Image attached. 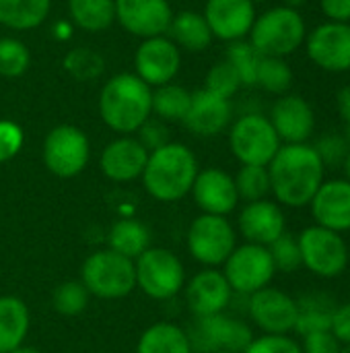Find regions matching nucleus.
Masks as SVG:
<instances>
[{
    "mask_svg": "<svg viewBox=\"0 0 350 353\" xmlns=\"http://www.w3.org/2000/svg\"><path fill=\"white\" fill-rule=\"evenodd\" d=\"M270 192L276 201L291 209L309 207L314 194L324 184L326 165L314 145H283L268 163Z\"/></svg>",
    "mask_w": 350,
    "mask_h": 353,
    "instance_id": "f257e3e1",
    "label": "nucleus"
},
{
    "mask_svg": "<svg viewBox=\"0 0 350 353\" xmlns=\"http://www.w3.org/2000/svg\"><path fill=\"white\" fill-rule=\"evenodd\" d=\"M99 114L113 132L132 134L153 114V89L134 72H120L101 87Z\"/></svg>",
    "mask_w": 350,
    "mask_h": 353,
    "instance_id": "f03ea898",
    "label": "nucleus"
},
{
    "mask_svg": "<svg viewBox=\"0 0 350 353\" xmlns=\"http://www.w3.org/2000/svg\"><path fill=\"white\" fill-rule=\"evenodd\" d=\"M198 176L196 155L182 143H167L149 153L142 182L146 192L163 203L184 199Z\"/></svg>",
    "mask_w": 350,
    "mask_h": 353,
    "instance_id": "7ed1b4c3",
    "label": "nucleus"
},
{
    "mask_svg": "<svg viewBox=\"0 0 350 353\" xmlns=\"http://www.w3.org/2000/svg\"><path fill=\"white\" fill-rule=\"evenodd\" d=\"M248 37L260 56L287 58L305 43L307 27L299 10L285 4L256 17Z\"/></svg>",
    "mask_w": 350,
    "mask_h": 353,
    "instance_id": "20e7f679",
    "label": "nucleus"
},
{
    "mask_svg": "<svg viewBox=\"0 0 350 353\" xmlns=\"http://www.w3.org/2000/svg\"><path fill=\"white\" fill-rule=\"evenodd\" d=\"M80 277V283L87 288V292L103 300L124 298L136 285L134 263L113 250L93 252L83 263Z\"/></svg>",
    "mask_w": 350,
    "mask_h": 353,
    "instance_id": "39448f33",
    "label": "nucleus"
},
{
    "mask_svg": "<svg viewBox=\"0 0 350 353\" xmlns=\"http://www.w3.org/2000/svg\"><path fill=\"white\" fill-rule=\"evenodd\" d=\"M297 242L301 250V265L316 277L336 279L347 271L350 252L342 234L314 223L297 236Z\"/></svg>",
    "mask_w": 350,
    "mask_h": 353,
    "instance_id": "423d86ee",
    "label": "nucleus"
},
{
    "mask_svg": "<svg viewBox=\"0 0 350 353\" xmlns=\"http://www.w3.org/2000/svg\"><path fill=\"white\" fill-rule=\"evenodd\" d=\"M229 147L241 165H268L283 143L266 116L245 114L233 122Z\"/></svg>",
    "mask_w": 350,
    "mask_h": 353,
    "instance_id": "0eeeda50",
    "label": "nucleus"
},
{
    "mask_svg": "<svg viewBox=\"0 0 350 353\" xmlns=\"http://www.w3.org/2000/svg\"><path fill=\"white\" fill-rule=\"evenodd\" d=\"M136 285L155 300H169L184 288V265L165 248H149L136 259Z\"/></svg>",
    "mask_w": 350,
    "mask_h": 353,
    "instance_id": "6e6552de",
    "label": "nucleus"
},
{
    "mask_svg": "<svg viewBox=\"0 0 350 353\" xmlns=\"http://www.w3.org/2000/svg\"><path fill=\"white\" fill-rule=\"evenodd\" d=\"M223 275L233 292L252 296L270 285L276 275V269L266 246L248 242L243 246H235L231 256L225 261Z\"/></svg>",
    "mask_w": 350,
    "mask_h": 353,
    "instance_id": "1a4fd4ad",
    "label": "nucleus"
},
{
    "mask_svg": "<svg viewBox=\"0 0 350 353\" xmlns=\"http://www.w3.org/2000/svg\"><path fill=\"white\" fill-rule=\"evenodd\" d=\"M89 139L72 124L52 128L43 141V163L58 178H74L89 163Z\"/></svg>",
    "mask_w": 350,
    "mask_h": 353,
    "instance_id": "9d476101",
    "label": "nucleus"
},
{
    "mask_svg": "<svg viewBox=\"0 0 350 353\" xmlns=\"http://www.w3.org/2000/svg\"><path fill=\"white\" fill-rule=\"evenodd\" d=\"M237 246V236L233 225L221 215H200L192 221L188 232V248L192 256L206 265H225Z\"/></svg>",
    "mask_w": 350,
    "mask_h": 353,
    "instance_id": "9b49d317",
    "label": "nucleus"
},
{
    "mask_svg": "<svg viewBox=\"0 0 350 353\" xmlns=\"http://www.w3.org/2000/svg\"><path fill=\"white\" fill-rule=\"evenodd\" d=\"M252 341H254V333L243 321L227 316L221 312V314L196 319L190 345L192 347L196 345L200 352L204 353H243V350Z\"/></svg>",
    "mask_w": 350,
    "mask_h": 353,
    "instance_id": "f8f14e48",
    "label": "nucleus"
},
{
    "mask_svg": "<svg viewBox=\"0 0 350 353\" xmlns=\"http://www.w3.org/2000/svg\"><path fill=\"white\" fill-rule=\"evenodd\" d=\"M309 60L326 72L350 70V23L326 21L305 37Z\"/></svg>",
    "mask_w": 350,
    "mask_h": 353,
    "instance_id": "ddd939ff",
    "label": "nucleus"
},
{
    "mask_svg": "<svg viewBox=\"0 0 350 353\" xmlns=\"http://www.w3.org/2000/svg\"><path fill=\"white\" fill-rule=\"evenodd\" d=\"M179 66L182 50L167 35L142 39L134 54V74L142 79L149 87H161L171 83L179 72Z\"/></svg>",
    "mask_w": 350,
    "mask_h": 353,
    "instance_id": "4468645a",
    "label": "nucleus"
},
{
    "mask_svg": "<svg viewBox=\"0 0 350 353\" xmlns=\"http://www.w3.org/2000/svg\"><path fill=\"white\" fill-rule=\"evenodd\" d=\"M248 312L264 335H289L297 323V300L268 285L250 296Z\"/></svg>",
    "mask_w": 350,
    "mask_h": 353,
    "instance_id": "2eb2a0df",
    "label": "nucleus"
},
{
    "mask_svg": "<svg viewBox=\"0 0 350 353\" xmlns=\"http://www.w3.org/2000/svg\"><path fill=\"white\" fill-rule=\"evenodd\" d=\"M171 19L173 10L167 0H116V21L136 37L165 35Z\"/></svg>",
    "mask_w": 350,
    "mask_h": 353,
    "instance_id": "dca6fc26",
    "label": "nucleus"
},
{
    "mask_svg": "<svg viewBox=\"0 0 350 353\" xmlns=\"http://www.w3.org/2000/svg\"><path fill=\"white\" fill-rule=\"evenodd\" d=\"M268 120L272 122L281 143L285 145L307 143V139L316 130V114L311 103L293 93H285L274 101Z\"/></svg>",
    "mask_w": 350,
    "mask_h": 353,
    "instance_id": "f3484780",
    "label": "nucleus"
},
{
    "mask_svg": "<svg viewBox=\"0 0 350 353\" xmlns=\"http://www.w3.org/2000/svg\"><path fill=\"white\" fill-rule=\"evenodd\" d=\"M202 14L212 37L231 43L250 35L256 21V4L252 0H206Z\"/></svg>",
    "mask_w": 350,
    "mask_h": 353,
    "instance_id": "a211bd4d",
    "label": "nucleus"
},
{
    "mask_svg": "<svg viewBox=\"0 0 350 353\" xmlns=\"http://www.w3.org/2000/svg\"><path fill=\"white\" fill-rule=\"evenodd\" d=\"M311 217L316 225L344 234L350 232V182L347 178L324 180V184L314 194Z\"/></svg>",
    "mask_w": 350,
    "mask_h": 353,
    "instance_id": "6ab92c4d",
    "label": "nucleus"
},
{
    "mask_svg": "<svg viewBox=\"0 0 350 353\" xmlns=\"http://www.w3.org/2000/svg\"><path fill=\"white\" fill-rule=\"evenodd\" d=\"M190 192L194 194L196 205L206 215L225 217L239 203V194H237L233 176H229L227 172H223L219 168H208V170L198 172Z\"/></svg>",
    "mask_w": 350,
    "mask_h": 353,
    "instance_id": "aec40b11",
    "label": "nucleus"
},
{
    "mask_svg": "<svg viewBox=\"0 0 350 353\" xmlns=\"http://www.w3.org/2000/svg\"><path fill=\"white\" fill-rule=\"evenodd\" d=\"M231 99L210 93L208 89H198L192 93L190 110L184 118V124L190 132L198 137H215L231 124Z\"/></svg>",
    "mask_w": 350,
    "mask_h": 353,
    "instance_id": "412c9836",
    "label": "nucleus"
},
{
    "mask_svg": "<svg viewBox=\"0 0 350 353\" xmlns=\"http://www.w3.org/2000/svg\"><path fill=\"white\" fill-rule=\"evenodd\" d=\"M285 213L278 203L262 199L248 203L239 213V232L250 244L270 246L285 230Z\"/></svg>",
    "mask_w": 350,
    "mask_h": 353,
    "instance_id": "4be33fe9",
    "label": "nucleus"
},
{
    "mask_svg": "<svg viewBox=\"0 0 350 353\" xmlns=\"http://www.w3.org/2000/svg\"><path fill=\"white\" fill-rule=\"evenodd\" d=\"M233 290L223 273L215 269L200 271L186 288L188 308L196 319L221 314L231 302Z\"/></svg>",
    "mask_w": 350,
    "mask_h": 353,
    "instance_id": "5701e85b",
    "label": "nucleus"
},
{
    "mask_svg": "<svg viewBox=\"0 0 350 353\" xmlns=\"http://www.w3.org/2000/svg\"><path fill=\"white\" fill-rule=\"evenodd\" d=\"M149 151L138 139L128 134L111 141L101 153V172L113 182H130L142 176Z\"/></svg>",
    "mask_w": 350,
    "mask_h": 353,
    "instance_id": "b1692460",
    "label": "nucleus"
},
{
    "mask_svg": "<svg viewBox=\"0 0 350 353\" xmlns=\"http://www.w3.org/2000/svg\"><path fill=\"white\" fill-rule=\"evenodd\" d=\"M338 302L324 292L305 294L297 300V323L295 333L305 337L318 331H330L332 316L336 312Z\"/></svg>",
    "mask_w": 350,
    "mask_h": 353,
    "instance_id": "393cba45",
    "label": "nucleus"
},
{
    "mask_svg": "<svg viewBox=\"0 0 350 353\" xmlns=\"http://www.w3.org/2000/svg\"><path fill=\"white\" fill-rule=\"evenodd\" d=\"M169 39L186 52H204L212 43L210 27L204 19V14L196 10H182L173 14L169 25Z\"/></svg>",
    "mask_w": 350,
    "mask_h": 353,
    "instance_id": "a878e982",
    "label": "nucleus"
},
{
    "mask_svg": "<svg viewBox=\"0 0 350 353\" xmlns=\"http://www.w3.org/2000/svg\"><path fill=\"white\" fill-rule=\"evenodd\" d=\"M29 331V310L23 300L14 296L0 298V353L21 347Z\"/></svg>",
    "mask_w": 350,
    "mask_h": 353,
    "instance_id": "bb28decb",
    "label": "nucleus"
},
{
    "mask_svg": "<svg viewBox=\"0 0 350 353\" xmlns=\"http://www.w3.org/2000/svg\"><path fill=\"white\" fill-rule=\"evenodd\" d=\"M52 8V0H0V25L14 31L39 27Z\"/></svg>",
    "mask_w": 350,
    "mask_h": 353,
    "instance_id": "cd10ccee",
    "label": "nucleus"
},
{
    "mask_svg": "<svg viewBox=\"0 0 350 353\" xmlns=\"http://www.w3.org/2000/svg\"><path fill=\"white\" fill-rule=\"evenodd\" d=\"M72 25L87 33H99L116 21V0H68Z\"/></svg>",
    "mask_w": 350,
    "mask_h": 353,
    "instance_id": "c85d7f7f",
    "label": "nucleus"
},
{
    "mask_svg": "<svg viewBox=\"0 0 350 353\" xmlns=\"http://www.w3.org/2000/svg\"><path fill=\"white\" fill-rule=\"evenodd\" d=\"M136 353H192V345L177 325L157 323L142 333Z\"/></svg>",
    "mask_w": 350,
    "mask_h": 353,
    "instance_id": "c756f323",
    "label": "nucleus"
},
{
    "mask_svg": "<svg viewBox=\"0 0 350 353\" xmlns=\"http://www.w3.org/2000/svg\"><path fill=\"white\" fill-rule=\"evenodd\" d=\"M107 242H109V250L134 261L144 250H149L151 236H149V230L140 221L122 219V221L111 225Z\"/></svg>",
    "mask_w": 350,
    "mask_h": 353,
    "instance_id": "7c9ffc66",
    "label": "nucleus"
},
{
    "mask_svg": "<svg viewBox=\"0 0 350 353\" xmlns=\"http://www.w3.org/2000/svg\"><path fill=\"white\" fill-rule=\"evenodd\" d=\"M192 93L175 83L155 87L153 91V112L163 122H184L190 110Z\"/></svg>",
    "mask_w": 350,
    "mask_h": 353,
    "instance_id": "2f4dec72",
    "label": "nucleus"
},
{
    "mask_svg": "<svg viewBox=\"0 0 350 353\" xmlns=\"http://www.w3.org/2000/svg\"><path fill=\"white\" fill-rule=\"evenodd\" d=\"M256 85L262 87L268 93L285 95V93H289L291 85H293V70H291V66L287 64L285 58L262 56L260 66H258Z\"/></svg>",
    "mask_w": 350,
    "mask_h": 353,
    "instance_id": "473e14b6",
    "label": "nucleus"
},
{
    "mask_svg": "<svg viewBox=\"0 0 350 353\" xmlns=\"http://www.w3.org/2000/svg\"><path fill=\"white\" fill-rule=\"evenodd\" d=\"M225 60L239 74L241 87H256V77H258V66H260L262 56L256 52V48L248 39L231 41L227 48Z\"/></svg>",
    "mask_w": 350,
    "mask_h": 353,
    "instance_id": "72a5a7b5",
    "label": "nucleus"
},
{
    "mask_svg": "<svg viewBox=\"0 0 350 353\" xmlns=\"http://www.w3.org/2000/svg\"><path fill=\"white\" fill-rule=\"evenodd\" d=\"M64 68L76 81H95L105 68V58L93 48H72L64 56Z\"/></svg>",
    "mask_w": 350,
    "mask_h": 353,
    "instance_id": "f704fd0d",
    "label": "nucleus"
},
{
    "mask_svg": "<svg viewBox=\"0 0 350 353\" xmlns=\"http://www.w3.org/2000/svg\"><path fill=\"white\" fill-rule=\"evenodd\" d=\"M233 180H235L239 199H243L248 203L262 201L270 192L268 165H241V170L237 172V176Z\"/></svg>",
    "mask_w": 350,
    "mask_h": 353,
    "instance_id": "c9c22d12",
    "label": "nucleus"
},
{
    "mask_svg": "<svg viewBox=\"0 0 350 353\" xmlns=\"http://www.w3.org/2000/svg\"><path fill=\"white\" fill-rule=\"evenodd\" d=\"M31 54L21 39L0 37V77L17 79L29 68Z\"/></svg>",
    "mask_w": 350,
    "mask_h": 353,
    "instance_id": "e433bc0d",
    "label": "nucleus"
},
{
    "mask_svg": "<svg viewBox=\"0 0 350 353\" xmlns=\"http://www.w3.org/2000/svg\"><path fill=\"white\" fill-rule=\"evenodd\" d=\"M89 304V292L80 281H64L52 294V306L62 316H76Z\"/></svg>",
    "mask_w": 350,
    "mask_h": 353,
    "instance_id": "4c0bfd02",
    "label": "nucleus"
},
{
    "mask_svg": "<svg viewBox=\"0 0 350 353\" xmlns=\"http://www.w3.org/2000/svg\"><path fill=\"white\" fill-rule=\"evenodd\" d=\"M266 248H268V252L272 256V263H274L276 271H281V273H295V271H299L303 267L301 265V250H299L297 236L285 232L281 238H276Z\"/></svg>",
    "mask_w": 350,
    "mask_h": 353,
    "instance_id": "58836bf2",
    "label": "nucleus"
},
{
    "mask_svg": "<svg viewBox=\"0 0 350 353\" xmlns=\"http://www.w3.org/2000/svg\"><path fill=\"white\" fill-rule=\"evenodd\" d=\"M204 89H208L210 93H217L225 99H231L241 89V81H239V74L235 72V68L227 60H221L208 70Z\"/></svg>",
    "mask_w": 350,
    "mask_h": 353,
    "instance_id": "ea45409f",
    "label": "nucleus"
},
{
    "mask_svg": "<svg viewBox=\"0 0 350 353\" xmlns=\"http://www.w3.org/2000/svg\"><path fill=\"white\" fill-rule=\"evenodd\" d=\"M314 149L318 151V155H320V159H322V163L326 168L328 165L330 168H336V165H342V161H344V157L349 153L350 143L347 141V137H340V134L330 132V134H324L314 145Z\"/></svg>",
    "mask_w": 350,
    "mask_h": 353,
    "instance_id": "a19ab883",
    "label": "nucleus"
},
{
    "mask_svg": "<svg viewBox=\"0 0 350 353\" xmlns=\"http://www.w3.org/2000/svg\"><path fill=\"white\" fill-rule=\"evenodd\" d=\"M243 353H303L301 345L289 335H262L243 350Z\"/></svg>",
    "mask_w": 350,
    "mask_h": 353,
    "instance_id": "79ce46f5",
    "label": "nucleus"
},
{
    "mask_svg": "<svg viewBox=\"0 0 350 353\" xmlns=\"http://www.w3.org/2000/svg\"><path fill=\"white\" fill-rule=\"evenodd\" d=\"M23 128L12 120H0V163L12 159L23 147Z\"/></svg>",
    "mask_w": 350,
    "mask_h": 353,
    "instance_id": "37998d69",
    "label": "nucleus"
},
{
    "mask_svg": "<svg viewBox=\"0 0 350 353\" xmlns=\"http://www.w3.org/2000/svg\"><path fill=\"white\" fill-rule=\"evenodd\" d=\"M138 130H140V139H138V141L142 143V147H144L149 153L169 143V130H167V126L163 124V120H153V118H149Z\"/></svg>",
    "mask_w": 350,
    "mask_h": 353,
    "instance_id": "c03bdc74",
    "label": "nucleus"
},
{
    "mask_svg": "<svg viewBox=\"0 0 350 353\" xmlns=\"http://www.w3.org/2000/svg\"><path fill=\"white\" fill-rule=\"evenodd\" d=\"M340 347L342 345L332 335V331L309 333L303 337V343H301V352L303 353H338Z\"/></svg>",
    "mask_w": 350,
    "mask_h": 353,
    "instance_id": "a18cd8bd",
    "label": "nucleus"
},
{
    "mask_svg": "<svg viewBox=\"0 0 350 353\" xmlns=\"http://www.w3.org/2000/svg\"><path fill=\"white\" fill-rule=\"evenodd\" d=\"M330 331L338 339L340 345H350V302H344V304L336 306Z\"/></svg>",
    "mask_w": 350,
    "mask_h": 353,
    "instance_id": "49530a36",
    "label": "nucleus"
},
{
    "mask_svg": "<svg viewBox=\"0 0 350 353\" xmlns=\"http://www.w3.org/2000/svg\"><path fill=\"white\" fill-rule=\"evenodd\" d=\"M320 6L328 21L350 23V0H320Z\"/></svg>",
    "mask_w": 350,
    "mask_h": 353,
    "instance_id": "de8ad7c7",
    "label": "nucleus"
},
{
    "mask_svg": "<svg viewBox=\"0 0 350 353\" xmlns=\"http://www.w3.org/2000/svg\"><path fill=\"white\" fill-rule=\"evenodd\" d=\"M336 108L340 112V116L344 118V122L350 124V85L342 87L336 95Z\"/></svg>",
    "mask_w": 350,
    "mask_h": 353,
    "instance_id": "09e8293b",
    "label": "nucleus"
},
{
    "mask_svg": "<svg viewBox=\"0 0 350 353\" xmlns=\"http://www.w3.org/2000/svg\"><path fill=\"white\" fill-rule=\"evenodd\" d=\"M58 39H68L72 35V25L66 23V21H58L56 23V33H54Z\"/></svg>",
    "mask_w": 350,
    "mask_h": 353,
    "instance_id": "8fccbe9b",
    "label": "nucleus"
},
{
    "mask_svg": "<svg viewBox=\"0 0 350 353\" xmlns=\"http://www.w3.org/2000/svg\"><path fill=\"white\" fill-rule=\"evenodd\" d=\"M342 168H344L347 180L350 182V149H349V153H347V157H344V161H342Z\"/></svg>",
    "mask_w": 350,
    "mask_h": 353,
    "instance_id": "3c124183",
    "label": "nucleus"
},
{
    "mask_svg": "<svg viewBox=\"0 0 350 353\" xmlns=\"http://www.w3.org/2000/svg\"><path fill=\"white\" fill-rule=\"evenodd\" d=\"M10 353H41V352H39V350H35V347H23V345H21V347H17L14 352H10Z\"/></svg>",
    "mask_w": 350,
    "mask_h": 353,
    "instance_id": "603ef678",
    "label": "nucleus"
},
{
    "mask_svg": "<svg viewBox=\"0 0 350 353\" xmlns=\"http://www.w3.org/2000/svg\"><path fill=\"white\" fill-rule=\"evenodd\" d=\"M285 2H287V6H291V8H297V6L305 4L307 0H285Z\"/></svg>",
    "mask_w": 350,
    "mask_h": 353,
    "instance_id": "864d4df0",
    "label": "nucleus"
},
{
    "mask_svg": "<svg viewBox=\"0 0 350 353\" xmlns=\"http://www.w3.org/2000/svg\"><path fill=\"white\" fill-rule=\"evenodd\" d=\"M338 353H350V345H342V347H340V352Z\"/></svg>",
    "mask_w": 350,
    "mask_h": 353,
    "instance_id": "5fc2aeb1",
    "label": "nucleus"
},
{
    "mask_svg": "<svg viewBox=\"0 0 350 353\" xmlns=\"http://www.w3.org/2000/svg\"><path fill=\"white\" fill-rule=\"evenodd\" d=\"M347 141L350 143V124H347Z\"/></svg>",
    "mask_w": 350,
    "mask_h": 353,
    "instance_id": "6e6d98bb",
    "label": "nucleus"
},
{
    "mask_svg": "<svg viewBox=\"0 0 350 353\" xmlns=\"http://www.w3.org/2000/svg\"><path fill=\"white\" fill-rule=\"evenodd\" d=\"M252 2L256 4V2H268V0H252Z\"/></svg>",
    "mask_w": 350,
    "mask_h": 353,
    "instance_id": "4d7b16f0",
    "label": "nucleus"
},
{
    "mask_svg": "<svg viewBox=\"0 0 350 353\" xmlns=\"http://www.w3.org/2000/svg\"><path fill=\"white\" fill-rule=\"evenodd\" d=\"M215 353H231V352H215Z\"/></svg>",
    "mask_w": 350,
    "mask_h": 353,
    "instance_id": "13d9d810",
    "label": "nucleus"
}]
</instances>
